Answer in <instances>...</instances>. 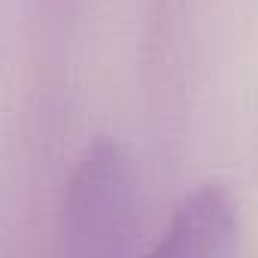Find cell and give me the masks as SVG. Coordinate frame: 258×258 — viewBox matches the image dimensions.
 Listing matches in <instances>:
<instances>
[{"label":"cell","instance_id":"cell-1","mask_svg":"<svg viewBox=\"0 0 258 258\" xmlns=\"http://www.w3.org/2000/svg\"><path fill=\"white\" fill-rule=\"evenodd\" d=\"M137 222V173L127 149L94 140L76 161L61 204V240L70 255H118Z\"/></svg>","mask_w":258,"mask_h":258},{"label":"cell","instance_id":"cell-2","mask_svg":"<svg viewBox=\"0 0 258 258\" xmlns=\"http://www.w3.org/2000/svg\"><path fill=\"white\" fill-rule=\"evenodd\" d=\"M237 240V207L219 185L188 191L167 222L164 237L155 243L161 258H213L225 255Z\"/></svg>","mask_w":258,"mask_h":258}]
</instances>
